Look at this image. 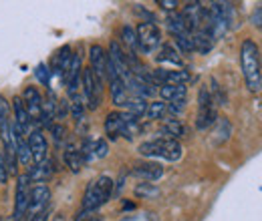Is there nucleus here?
I'll return each mask as SVG.
<instances>
[{
    "label": "nucleus",
    "mask_w": 262,
    "mask_h": 221,
    "mask_svg": "<svg viewBox=\"0 0 262 221\" xmlns=\"http://www.w3.org/2000/svg\"><path fill=\"white\" fill-rule=\"evenodd\" d=\"M71 59H73V55H71V46H63V48L55 55V59H53L51 75H59V77H63V72L67 70V66H69V63H71Z\"/></svg>",
    "instance_id": "412c9836"
},
{
    "label": "nucleus",
    "mask_w": 262,
    "mask_h": 221,
    "mask_svg": "<svg viewBox=\"0 0 262 221\" xmlns=\"http://www.w3.org/2000/svg\"><path fill=\"white\" fill-rule=\"evenodd\" d=\"M160 96L169 103H176V101H186L188 96V87L186 85H162L160 87Z\"/></svg>",
    "instance_id": "6ab92c4d"
},
{
    "label": "nucleus",
    "mask_w": 262,
    "mask_h": 221,
    "mask_svg": "<svg viewBox=\"0 0 262 221\" xmlns=\"http://www.w3.org/2000/svg\"><path fill=\"white\" fill-rule=\"evenodd\" d=\"M121 40L129 48L131 57H137V51H139V46H137V34H135V31L131 27H123L121 29Z\"/></svg>",
    "instance_id": "bb28decb"
},
{
    "label": "nucleus",
    "mask_w": 262,
    "mask_h": 221,
    "mask_svg": "<svg viewBox=\"0 0 262 221\" xmlns=\"http://www.w3.org/2000/svg\"><path fill=\"white\" fill-rule=\"evenodd\" d=\"M160 191L158 187H154L151 183H139L137 187H135V195L137 197H156Z\"/></svg>",
    "instance_id": "7c9ffc66"
},
{
    "label": "nucleus",
    "mask_w": 262,
    "mask_h": 221,
    "mask_svg": "<svg viewBox=\"0 0 262 221\" xmlns=\"http://www.w3.org/2000/svg\"><path fill=\"white\" fill-rule=\"evenodd\" d=\"M176 42H178V46H180L182 53H194V38H192V34L176 36Z\"/></svg>",
    "instance_id": "c756f323"
},
{
    "label": "nucleus",
    "mask_w": 262,
    "mask_h": 221,
    "mask_svg": "<svg viewBox=\"0 0 262 221\" xmlns=\"http://www.w3.org/2000/svg\"><path fill=\"white\" fill-rule=\"evenodd\" d=\"M89 59H91V66L89 68L93 70V75L97 77L101 83H105V79H107V63H109L105 48L99 46V44H93L91 51H89Z\"/></svg>",
    "instance_id": "f8f14e48"
},
{
    "label": "nucleus",
    "mask_w": 262,
    "mask_h": 221,
    "mask_svg": "<svg viewBox=\"0 0 262 221\" xmlns=\"http://www.w3.org/2000/svg\"><path fill=\"white\" fill-rule=\"evenodd\" d=\"M125 109H127V113H129L131 117L139 119V117H143L145 111H147V101H145V99H139V96H131Z\"/></svg>",
    "instance_id": "a878e982"
},
{
    "label": "nucleus",
    "mask_w": 262,
    "mask_h": 221,
    "mask_svg": "<svg viewBox=\"0 0 262 221\" xmlns=\"http://www.w3.org/2000/svg\"><path fill=\"white\" fill-rule=\"evenodd\" d=\"M139 155L143 157H156V159H165V161H180L184 155V149L180 145V141H173V139H154V141H145L139 145Z\"/></svg>",
    "instance_id": "f03ea898"
},
{
    "label": "nucleus",
    "mask_w": 262,
    "mask_h": 221,
    "mask_svg": "<svg viewBox=\"0 0 262 221\" xmlns=\"http://www.w3.org/2000/svg\"><path fill=\"white\" fill-rule=\"evenodd\" d=\"M218 119V113H216V103L212 101V95L208 91V87H202L200 89V95H198V119L196 127L200 131H206L208 127H212Z\"/></svg>",
    "instance_id": "20e7f679"
},
{
    "label": "nucleus",
    "mask_w": 262,
    "mask_h": 221,
    "mask_svg": "<svg viewBox=\"0 0 262 221\" xmlns=\"http://www.w3.org/2000/svg\"><path fill=\"white\" fill-rule=\"evenodd\" d=\"M31 221H49V209H45V211H40V213L31 215Z\"/></svg>",
    "instance_id": "e433bc0d"
},
{
    "label": "nucleus",
    "mask_w": 262,
    "mask_h": 221,
    "mask_svg": "<svg viewBox=\"0 0 262 221\" xmlns=\"http://www.w3.org/2000/svg\"><path fill=\"white\" fill-rule=\"evenodd\" d=\"M14 139H16V161H18L23 167L31 169V167H33V157H31L29 141L25 139V135H18V133H14Z\"/></svg>",
    "instance_id": "aec40b11"
},
{
    "label": "nucleus",
    "mask_w": 262,
    "mask_h": 221,
    "mask_svg": "<svg viewBox=\"0 0 262 221\" xmlns=\"http://www.w3.org/2000/svg\"><path fill=\"white\" fill-rule=\"evenodd\" d=\"M53 173H55V165H53V161H42V163H38V165H33L31 169H29V173H27V177H29V181H36V183H42V181H47V179H51L53 177Z\"/></svg>",
    "instance_id": "dca6fc26"
},
{
    "label": "nucleus",
    "mask_w": 262,
    "mask_h": 221,
    "mask_svg": "<svg viewBox=\"0 0 262 221\" xmlns=\"http://www.w3.org/2000/svg\"><path fill=\"white\" fill-rule=\"evenodd\" d=\"M135 34H137V46L145 55H151L162 44V32L154 22H139Z\"/></svg>",
    "instance_id": "39448f33"
},
{
    "label": "nucleus",
    "mask_w": 262,
    "mask_h": 221,
    "mask_svg": "<svg viewBox=\"0 0 262 221\" xmlns=\"http://www.w3.org/2000/svg\"><path fill=\"white\" fill-rule=\"evenodd\" d=\"M167 29L173 36H182V34H192L186 18L182 16V12H173L167 16Z\"/></svg>",
    "instance_id": "4be33fe9"
},
{
    "label": "nucleus",
    "mask_w": 262,
    "mask_h": 221,
    "mask_svg": "<svg viewBox=\"0 0 262 221\" xmlns=\"http://www.w3.org/2000/svg\"><path fill=\"white\" fill-rule=\"evenodd\" d=\"M158 63H171V64H182V57L180 51L173 44H162L160 55H158Z\"/></svg>",
    "instance_id": "b1692460"
},
{
    "label": "nucleus",
    "mask_w": 262,
    "mask_h": 221,
    "mask_svg": "<svg viewBox=\"0 0 262 221\" xmlns=\"http://www.w3.org/2000/svg\"><path fill=\"white\" fill-rule=\"evenodd\" d=\"M8 177H10V173H8V167H6V159H4L2 149H0V183H6Z\"/></svg>",
    "instance_id": "f704fd0d"
},
{
    "label": "nucleus",
    "mask_w": 262,
    "mask_h": 221,
    "mask_svg": "<svg viewBox=\"0 0 262 221\" xmlns=\"http://www.w3.org/2000/svg\"><path fill=\"white\" fill-rule=\"evenodd\" d=\"M81 81H83V96L85 103L91 111H95L101 105V96H103V83L93 75L91 68H85L81 72Z\"/></svg>",
    "instance_id": "423d86ee"
},
{
    "label": "nucleus",
    "mask_w": 262,
    "mask_h": 221,
    "mask_svg": "<svg viewBox=\"0 0 262 221\" xmlns=\"http://www.w3.org/2000/svg\"><path fill=\"white\" fill-rule=\"evenodd\" d=\"M113 195V179L109 175H101L95 181L89 183V187L83 195V211H97L101 205H105Z\"/></svg>",
    "instance_id": "7ed1b4c3"
},
{
    "label": "nucleus",
    "mask_w": 262,
    "mask_h": 221,
    "mask_svg": "<svg viewBox=\"0 0 262 221\" xmlns=\"http://www.w3.org/2000/svg\"><path fill=\"white\" fill-rule=\"evenodd\" d=\"M29 149H31V157H33V163L38 165L42 161H47V153H49V145H47V139L42 135L40 129H33L29 133Z\"/></svg>",
    "instance_id": "1a4fd4ad"
},
{
    "label": "nucleus",
    "mask_w": 262,
    "mask_h": 221,
    "mask_svg": "<svg viewBox=\"0 0 262 221\" xmlns=\"http://www.w3.org/2000/svg\"><path fill=\"white\" fill-rule=\"evenodd\" d=\"M158 6H162L165 10H176L178 2H176V0H158Z\"/></svg>",
    "instance_id": "c9c22d12"
},
{
    "label": "nucleus",
    "mask_w": 262,
    "mask_h": 221,
    "mask_svg": "<svg viewBox=\"0 0 262 221\" xmlns=\"http://www.w3.org/2000/svg\"><path fill=\"white\" fill-rule=\"evenodd\" d=\"M29 197H31V181L27 175H20L16 179V199H14V221H23L29 215Z\"/></svg>",
    "instance_id": "0eeeda50"
},
{
    "label": "nucleus",
    "mask_w": 262,
    "mask_h": 221,
    "mask_svg": "<svg viewBox=\"0 0 262 221\" xmlns=\"http://www.w3.org/2000/svg\"><path fill=\"white\" fill-rule=\"evenodd\" d=\"M75 221H103V217L99 215L97 211H81Z\"/></svg>",
    "instance_id": "72a5a7b5"
},
{
    "label": "nucleus",
    "mask_w": 262,
    "mask_h": 221,
    "mask_svg": "<svg viewBox=\"0 0 262 221\" xmlns=\"http://www.w3.org/2000/svg\"><path fill=\"white\" fill-rule=\"evenodd\" d=\"M49 199H51V191L47 185H34L31 187V197H29V215H34V213H40L47 209L49 205Z\"/></svg>",
    "instance_id": "ddd939ff"
},
{
    "label": "nucleus",
    "mask_w": 262,
    "mask_h": 221,
    "mask_svg": "<svg viewBox=\"0 0 262 221\" xmlns=\"http://www.w3.org/2000/svg\"><path fill=\"white\" fill-rule=\"evenodd\" d=\"M133 175L141 181H158L164 175V167L160 163L154 161H145V163H137L133 167Z\"/></svg>",
    "instance_id": "4468645a"
},
{
    "label": "nucleus",
    "mask_w": 262,
    "mask_h": 221,
    "mask_svg": "<svg viewBox=\"0 0 262 221\" xmlns=\"http://www.w3.org/2000/svg\"><path fill=\"white\" fill-rule=\"evenodd\" d=\"M240 68L246 81V87L250 93L262 91V63H260V48L254 40L246 38L240 46Z\"/></svg>",
    "instance_id": "f257e3e1"
},
{
    "label": "nucleus",
    "mask_w": 262,
    "mask_h": 221,
    "mask_svg": "<svg viewBox=\"0 0 262 221\" xmlns=\"http://www.w3.org/2000/svg\"><path fill=\"white\" fill-rule=\"evenodd\" d=\"M8 117H10V107H8V101L0 95V131H4V129H8V127L12 125Z\"/></svg>",
    "instance_id": "c85d7f7f"
},
{
    "label": "nucleus",
    "mask_w": 262,
    "mask_h": 221,
    "mask_svg": "<svg viewBox=\"0 0 262 221\" xmlns=\"http://www.w3.org/2000/svg\"><path fill=\"white\" fill-rule=\"evenodd\" d=\"M109 85H111V99H113V105L117 107H127L129 103V89H127V83L121 81L119 77H111L109 79Z\"/></svg>",
    "instance_id": "2eb2a0df"
},
{
    "label": "nucleus",
    "mask_w": 262,
    "mask_h": 221,
    "mask_svg": "<svg viewBox=\"0 0 262 221\" xmlns=\"http://www.w3.org/2000/svg\"><path fill=\"white\" fill-rule=\"evenodd\" d=\"M51 131H53V137H55V141L61 145L63 141H65V135H67V129L63 125H51L49 127Z\"/></svg>",
    "instance_id": "473e14b6"
},
{
    "label": "nucleus",
    "mask_w": 262,
    "mask_h": 221,
    "mask_svg": "<svg viewBox=\"0 0 262 221\" xmlns=\"http://www.w3.org/2000/svg\"><path fill=\"white\" fill-rule=\"evenodd\" d=\"M154 72V81L156 85H186L190 81V72L188 70H169V68H158L151 70Z\"/></svg>",
    "instance_id": "9b49d317"
},
{
    "label": "nucleus",
    "mask_w": 262,
    "mask_h": 221,
    "mask_svg": "<svg viewBox=\"0 0 262 221\" xmlns=\"http://www.w3.org/2000/svg\"><path fill=\"white\" fill-rule=\"evenodd\" d=\"M214 125H216V131H214V133H216V141H218V143L226 141V139L230 137V131H232V127H230L228 121H226V119H220V117H218Z\"/></svg>",
    "instance_id": "cd10ccee"
},
{
    "label": "nucleus",
    "mask_w": 262,
    "mask_h": 221,
    "mask_svg": "<svg viewBox=\"0 0 262 221\" xmlns=\"http://www.w3.org/2000/svg\"><path fill=\"white\" fill-rule=\"evenodd\" d=\"M42 96L38 93L36 87H27L25 89V95H23V103L27 107V113L31 117V123L36 127L42 125Z\"/></svg>",
    "instance_id": "6e6552de"
},
{
    "label": "nucleus",
    "mask_w": 262,
    "mask_h": 221,
    "mask_svg": "<svg viewBox=\"0 0 262 221\" xmlns=\"http://www.w3.org/2000/svg\"><path fill=\"white\" fill-rule=\"evenodd\" d=\"M129 117V113H119V111H113V113L107 115V119H105V133H107V137L111 141H115V139H119L123 135V129L127 125Z\"/></svg>",
    "instance_id": "9d476101"
},
{
    "label": "nucleus",
    "mask_w": 262,
    "mask_h": 221,
    "mask_svg": "<svg viewBox=\"0 0 262 221\" xmlns=\"http://www.w3.org/2000/svg\"><path fill=\"white\" fill-rule=\"evenodd\" d=\"M34 75H36V79H38V81H42V85H45V87H49V83H51V70H49L45 64H38Z\"/></svg>",
    "instance_id": "2f4dec72"
},
{
    "label": "nucleus",
    "mask_w": 262,
    "mask_h": 221,
    "mask_svg": "<svg viewBox=\"0 0 262 221\" xmlns=\"http://www.w3.org/2000/svg\"><path fill=\"white\" fill-rule=\"evenodd\" d=\"M162 135H164L165 139H173V141H178V139H184L186 135H188V129L184 127L182 121H178V119H164V123H162Z\"/></svg>",
    "instance_id": "a211bd4d"
},
{
    "label": "nucleus",
    "mask_w": 262,
    "mask_h": 221,
    "mask_svg": "<svg viewBox=\"0 0 262 221\" xmlns=\"http://www.w3.org/2000/svg\"><path fill=\"white\" fill-rule=\"evenodd\" d=\"M167 115V103L164 101H154V103H147V111H145V117L151 119V121H160Z\"/></svg>",
    "instance_id": "393cba45"
},
{
    "label": "nucleus",
    "mask_w": 262,
    "mask_h": 221,
    "mask_svg": "<svg viewBox=\"0 0 262 221\" xmlns=\"http://www.w3.org/2000/svg\"><path fill=\"white\" fill-rule=\"evenodd\" d=\"M63 159H65L67 167L73 173H79L83 169V165H85V159L81 155V149H77V147H69L65 151V155H63Z\"/></svg>",
    "instance_id": "5701e85b"
},
{
    "label": "nucleus",
    "mask_w": 262,
    "mask_h": 221,
    "mask_svg": "<svg viewBox=\"0 0 262 221\" xmlns=\"http://www.w3.org/2000/svg\"><path fill=\"white\" fill-rule=\"evenodd\" d=\"M192 38H194V51L200 55H208L214 46V34L208 31V29H200V31L192 32Z\"/></svg>",
    "instance_id": "f3484780"
}]
</instances>
